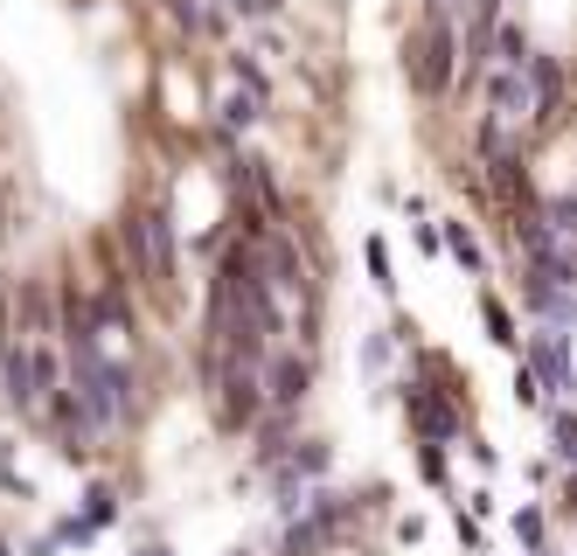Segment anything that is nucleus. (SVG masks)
I'll return each instance as SVG.
<instances>
[{"label":"nucleus","instance_id":"f8f14e48","mask_svg":"<svg viewBox=\"0 0 577 556\" xmlns=\"http://www.w3.org/2000/svg\"><path fill=\"white\" fill-rule=\"evenodd\" d=\"M543 223H549V236H557L564 251H577V189L543 195Z\"/></svg>","mask_w":577,"mask_h":556},{"label":"nucleus","instance_id":"b1692460","mask_svg":"<svg viewBox=\"0 0 577 556\" xmlns=\"http://www.w3.org/2000/svg\"><path fill=\"white\" fill-rule=\"evenodd\" d=\"M230 8H237V14H279L285 0H230Z\"/></svg>","mask_w":577,"mask_h":556},{"label":"nucleus","instance_id":"0eeeda50","mask_svg":"<svg viewBox=\"0 0 577 556\" xmlns=\"http://www.w3.org/2000/svg\"><path fill=\"white\" fill-rule=\"evenodd\" d=\"M480 98H487V119H502L515 132L536 125V91H529V77H522V70H487L480 77Z\"/></svg>","mask_w":577,"mask_h":556},{"label":"nucleus","instance_id":"f257e3e1","mask_svg":"<svg viewBox=\"0 0 577 556\" xmlns=\"http://www.w3.org/2000/svg\"><path fill=\"white\" fill-rule=\"evenodd\" d=\"M63 362H70V390L84 396L98 432H119L140 417V376L119 355H104V341H63Z\"/></svg>","mask_w":577,"mask_h":556},{"label":"nucleus","instance_id":"9b49d317","mask_svg":"<svg viewBox=\"0 0 577 556\" xmlns=\"http://www.w3.org/2000/svg\"><path fill=\"white\" fill-rule=\"evenodd\" d=\"M529 57H536V42H529V29L508 14L502 29H494V70H529Z\"/></svg>","mask_w":577,"mask_h":556},{"label":"nucleus","instance_id":"393cba45","mask_svg":"<svg viewBox=\"0 0 577 556\" xmlns=\"http://www.w3.org/2000/svg\"><path fill=\"white\" fill-rule=\"evenodd\" d=\"M133 556H174V549H168V543H140Z\"/></svg>","mask_w":577,"mask_h":556},{"label":"nucleus","instance_id":"39448f33","mask_svg":"<svg viewBox=\"0 0 577 556\" xmlns=\"http://www.w3.org/2000/svg\"><path fill=\"white\" fill-rule=\"evenodd\" d=\"M522 368L557 396V404H570L577 396V334H564V327H536L529 341H522Z\"/></svg>","mask_w":577,"mask_h":556},{"label":"nucleus","instance_id":"aec40b11","mask_svg":"<svg viewBox=\"0 0 577 556\" xmlns=\"http://www.w3.org/2000/svg\"><path fill=\"white\" fill-rule=\"evenodd\" d=\"M49 536H57V543H63V549H84V543H91V536H98V528H91V522H84V515H57V528H49Z\"/></svg>","mask_w":577,"mask_h":556},{"label":"nucleus","instance_id":"7ed1b4c3","mask_svg":"<svg viewBox=\"0 0 577 556\" xmlns=\"http://www.w3.org/2000/svg\"><path fill=\"white\" fill-rule=\"evenodd\" d=\"M404 77L417 98H445L466 77V49H459V21L445 14H417V29L404 36Z\"/></svg>","mask_w":577,"mask_h":556},{"label":"nucleus","instance_id":"6e6552de","mask_svg":"<svg viewBox=\"0 0 577 556\" xmlns=\"http://www.w3.org/2000/svg\"><path fill=\"white\" fill-rule=\"evenodd\" d=\"M522 77H529V91H536V125L549 132V125L564 119V104H570V77H564V57H557V49H536V57H529V70H522Z\"/></svg>","mask_w":577,"mask_h":556},{"label":"nucleus","instance_id":"4468645a","mask_svg":"<svg viewBox=\"0 0 577 556\" xmlns=\"http://www.w3.org/2000/svg\"><path fill=\"white\" fill-rule=\"evenodd\" d=\"M438 230H445V251H453V257L466 264V272H487V251H480V236L466 230L459 216H438Z\"/></svg>","mask_w":577,"mask_h":556},{"label":"nucleus","instance_id":"dca6fc26","mask_svg":"<svg viewBox=\"0 0 577 556\" xmlns=\"http://www.w3.org/2000/svg\"><path fill=\"white\" fill-rule=\"evenodd\" d=\"M508 528H515V543L529 549V556H543V536H549V522H543V501H522V508L508 515Z\"/></svg>","mask_w":577,"mask_h":556},{"label":"nucleus","instance_id":"1a4fd4ad","mask_svg":"<svg viewBox=\"0 0 577 556\" xmlns=\"http://www.w3.org/2000/svg\"><path fill=\"white\" fill-rule=\"evenodd\" d=\"M216 119H223V132H251L257 119H265V98H251L244 84H223L216 91Z\"/></svg>","mask_w":577,"mask_h":556},{"label":"nucleus","instance_id":"a878e982","mask_svg":"<svg viewBox=\"0 0 577 556\" xmlns=\"http://www.w3.org/2000/svg\"><path fill=\"white\" fill-rule=\"evenodd\" d=\"M564 508H570V515H577V473H570V487H564Z\"/></svg>","mask_w":577,"mask_h":556},{"label":"nucleus","instance_id":"412c9836","mask_svg":"<svg viewBox=\"0 0 577 556\" xmlns=\"http://www.w3.org/2000/svg\"><path fill=\"white\" fill-rule=\"evenodd\" d=\"M515 396H522V404H543V383L529 376V368H522V376H515Z\"/></svg>","mask_w":577,"mask_h":556},{"label":"nucleus","instance_id":"9d476101","mask_svg":"<svg viewBox=\"0 0 577 556\" xmlns=\"http://www.w3.org/2000/svg\"><path fill=\"white\" fill-rule=\"evenodd\" d=\"M480 321H487V341H494V348H515V355H522V341H529V334H515V313H508V300L494 293V285H480Z\"/></svg>","mask_w":577,"mask_h":556},{"label":"nucleus","instance_id":"ddd939ff","mask_svg":"<svg viewBox=\"0 0 577 556\" xmlns=\"http://www.w3.org/2000/svg\"><path fill=\"white\" fill-rule=\"evenodd\" d=\"M230 84H244L251 98H265V104H272V70L257 63V49H230Z\"/></svg>","mask_w":577,"mask_h":556},{"label":"nucleus","instance_id":"bb28decb","mask_svg":"<svg viewBox=\"0 0 577 556\" xmlns=\"http://www.w3.org/2000/svg\"><path fill=\"white\" fill-rule=\"evenodd\" d=\"M0 556H14V543H8V536H0Z\"/></svg>","mask_w":577,"mask_h":556},{"label":"nucleus","instance_id":"a211bd4d","mask_svg":"<svg viewBox=\"0 0 577 556\" xmlns=\"http://www.w3.org/2000/svg\"><path fill=\"white\" fill-rule=\"evenodd\" d=\"M362 257H370V279L383 285V300H389V293H397V272H389V244H383V236H362Z\"/></svg>","mask_w":577,"mask_h":556},{"label":"nucleus","instance_id":"6ab92c4d","mask_svg":"<svg viewBox=\"0 0 577 556\" xmlns=\"http://www.w3.org/2000/svg\"><path fill=\"white\" fill-rule=\"evenodd\" d=\"M417 473H425V487H445V481H453V466H445V445H417Z\"/></svg>","mask_w":577,"mask_h":556},{"label":"nucleus","instance_id":"20e7f679","mask_svg":"<svg viewBox=\"0 0 577 556\" xmlns=\"http://www.w3.org/2000/svg\"><path fill=\"white\" fill-rule=\"evenodd\" d=\"M397 396H404V417H411L417 445H453V438H466V404H459V390H432V376H404Z\"/></svg>","mask_w":577,"mask_h":556},{"label":"nucleus","instance_id":"4be33fe9","mask_svg":"<svg viewBox=\"0 0 577 556\" xmlns=\"http://www.w3.org/2000/svg\"><path fill=\"white\" fill-rule=\"evenodd\" d=\"M438 244H445V230H438V223H417V251H432V257H438Z\"/></svg>","mask_w":577,"mask_h":556},{"label":"nucleus","instance_id":"c85d7f7f","mask_svg":"<svg viewBox=\"0 0 577 556\" xmlns=\"http://www.w3.org/2000/svg\"><path fill=\"white\" fill-rule=\"evenodd\" d=\"M543 556H549V549H543Z\"/></svg>","mask_w":577,"mask_h":556},{"label":"nucleus","instance_id":"cd10ccee","mask_svg":"<svg viewBox=\"0 0 577 556\" xmlns=\"http://www.w3.org/2000/svg\"><path fill=\"white\" fill-rule=\"evenodd\" d=\"M230 556H251V549H230Z\"/></svg>","mask_w":577,"mask_h":556},{"label":"nucleus","instance_id":"2eb2a0df","mask_svg":"<svg viewBox=\"0 0 577 556\" xmlns=\"http://www.w3.org/2000/svg\"><path fill=\"white\" fill-rule=\"evenodd\" d=\"M549 453L577 466V404H549Z\"/></svg>","mask_w":577,"mask_h":556},{"label":"nucleus","instance_id":"f03ea898","mask_svg":"<svg viewBox=\"0 0 577 556\" xmlns=\"http://www.w3.org/2000/svg\"><path fill=\"white\" fill-rule=\"evenodd\" d=\"M119 244H125V257H133V279H140V285H153V293H174V272H181V223H174L168 195L125 202Z\"/></svg>","mask_w":577,"mask_h":556},{"label":"nucleus","instance_id":"423d86ee","mask_svg":"<svg viewBox=\"0 0 577 556\" xmlns=\"http://www.w3.org/2000/svg\"><path fill=\"white\" fill-rule=\"evenodd\" d=\"M306 390H313V348H300V341H279L272 362H265V417H300L306 404Z\"/></svg>","mask_w":577,"mask_h":556},{"label":"nucleus","instance_id":"5701e85b","mask_svg":"<svg viewBox=\"0 0 577 556\" xmlns=\"http://www.w3.org/2000/svg\"><path fill=\"white\" fill-rule=\"evenodd\" d=\"M466 445H474V466H487V473H494V466H502V453H494V445H487V438H466Z\"/></svg>","mask_w":577,"mask_h":556},{"label":"nucleus","instance_id":"f3484780","mask_svg":"<svg viewBox=\"0 0 577 556\" xmlns=\"http://www.w3.org/2000/svg\"><path fill=\"white\" fill-rule=\"evenodd\" d=\"M84 522H91V528H112V522H119V487H112V481H91V487H84Z\"/></svg>","mask_w":577,"mask_h":556}]
</instances>
